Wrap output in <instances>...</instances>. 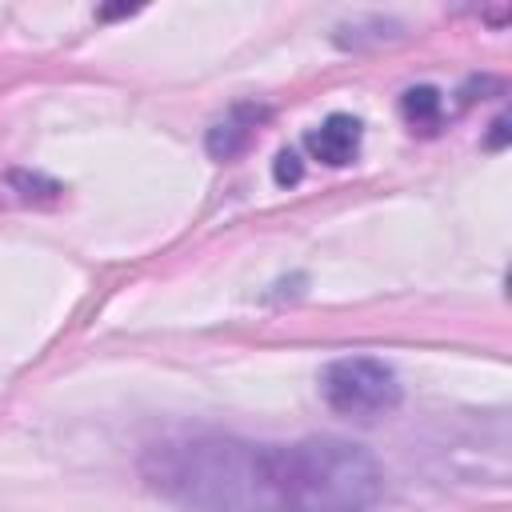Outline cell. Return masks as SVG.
<instances>
[{
    "label": "cell",
    "mask_w": 512,
    "mask_h": 512,
    "mask_svg": "<svg viewBox=\"0 0 512 512\" xmlns=\"http://www.w3.org/2000/svg\"><path fill=\"white\" fill-rule=\"evenodd\" d=\"M140 476L184 512H368L384 492L376 460L340 436H160Z\"/></svg>",
    "instance_id": "cell-1"
},
{
    "label": "cell",
    "mask_w": 512,
    "mask_h": 512,
    "mask_svg": "<svg viewBox=\"0 0 512 512\" xmlns=\"http://www.w3.org/2000/svg\"><path fill=\"white\" fill-rule=\"evenodd\" d=\"M320 396L344 416H380L392 412L404 396L396 372L376 356H340L320 372Z\"/></svg>",
    "instance_id": "cell-2"
},
{
    "label": "cell",
    "mask_w": 512,
    "mask_h": 512,
    "mask_svg": "<svg viewBox=\"0 0 512 512\" xmlns=\"http://www.w3.org/2000/svg\"><path fill=\"white\" fill-rule=\"evenodd\" d=\"M308 152L332 168L340 164H352L356 152H360V120L356 116H344V112H332L320 128L308 132Z\"/></svg>",
    "instance_id": "cell-3"
},
{
    "label": "cell",
    "mask_w": 512,
    "mask_h": 512,
    "mask_svg": "<svg viewBox=\"0 0 512 512\" xmlns=\"http://www.w3.org/2000/svg\"><path fill=\"white\" fill-rule=\"evenodd\" d=\"M264 116H268V112L256 108V104H236L220 124H212V132H208V152H212L216 160H232L236 152L248 148V140L256 136V124H260Z\"/></svg>",
    "instance_id": "cell-4"
},
{
    "label": "cell",
    "mask_w": 512,
    "mask_h": 512,
    "mask_svg": "<svg viewBox=\"0 0 512 512\" xmlns=\"http://www.w3.org/2000/svg\"><path fill=\"white\" fill-rule=\"evenodd\" d=\"M400 108H404V120L408 124H436L440 120V92L436 88H408L404 92V100H400Z\"/></svg>",
    "instance_id": "cell-5"
},
{
    "label": "cell",
    "mask_w": 512,
    "mask_h": 512,
    "mask_svg": "<svg viewBox=\"0 0 512 512\" xmlns=\"http://www.w3.org/2000/svg\"><path fill=\"white\" fill-rule=\"evenodd\" d=\"M300 180V160L296 152H280L276 156V184H296Z\"/></svg>",
    "instance_id": "cell-6"
}]
</instances>
